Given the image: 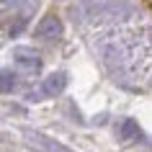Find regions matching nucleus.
Returning a JSON list of instances; mask_svg holds the SVG:
<instances>
[{"label":"nucleus","mask_w":152,"mask_h":152,"mask_svg":"<svg viewBox=\"0 0 152 152\" xmlns=\"http://www.w3.org/2000/svg\"><path fill=\"white\" fill-rule=\"evenodd\" d=\"M59 36H62V21L54 13L44 16L34 28V39L41 41V44H54V41H59Z\"/></svg>","instance_id":"f257e3e1"},{"label":"nucleus","mask_w":152,"mask_h":152,"mask_svg":"<svg viewBox=\"0 0 152 152\" xmlns=\"http://www.w3.org/2000/svg\"><path fill=\"white\" fill-rule=\"evenodd\" d=\"M13 59H16V64L21 70L31 72V75H36V72L41 70V57H39V52L31 49V47H16L13 49Z\"/></svg>","instance_id":"f03ea898"},{"label":"nucleus","mask_w":152,"mask_h":152,"mask_svg":"<svg viewBox=\"0 0 152 152\" xmlns=\"http://www.w3.org/2000/svg\"><path fill=\"white\" fill-rule=\"evenodd\" d=\"M67 72H52V75H47L44 77V83H41V93L47 98H54V96H59L64 88H67Z\"/></svg>","instance_id":"7ed1b4c3"},{"label":"nucleus","mask_w":152,"mask_h":152,"mask_svg":"<svg viewBox=\"0 0 152 152\" xmlns=\"http://www.w3.org/2000/svg\"><path fill=\"white\" fill-rule=\"evenodd\" d=\"M137 137H139V126H137L134 119H121L116 124V139L119 142H132Z\"/></svg>","instance_id":"20e7f679"},{"label":"nucleus","mask_w":152,"mask_h":152,"mask_svg":"<svg viewBox=\"0 0 152 152\" xmlns=\"http://www.w3.org/2000/svg\"><path fill=\"white\" fill-rule=\"evenodd\" d=\"M31 139H34V144H39V147H44V150H64V144L54 142V139H49V137L39 134V132H34Z\"/></svg>","instance_id":"39448f33"},{"label":"nucleus","mask_w":152,"mask_h":152,"mask_svg":"<svg viewBox=\"0 0 152 152\" xmlns=\"http://www.w3.org/2000/svg\"><path fill=\"white\" fill-rule=\"evenodd\" d=\"M18 80H16V72H10V70H3V93L5 96H10L13 90H16Z\"/></svg>","instance_id":"423d86ee"},{"label":"nucleus","mask_w":152,"mask_h":152,"mask_svg":"<svg viewBox=\"0 0 152 152\" xmlns=\"http://www.w3.org/2000/svg\"><path fill=\"white\" fill-rule=\"evenodd\" d=\"M23 26H26L23 16H18L16 23H10V26H8V36H16V34H21V31H23Z\"/></svg>","instance_id":"0eeeda50"}]
</instances>
